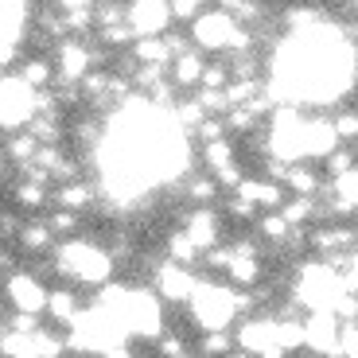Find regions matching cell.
Listing matches in <instances>:
<instances>
[{"label":"cell","mask_w":358,"mask_h":358,"mask_svg":"<svg viewBox=\"0 0 358 358\" xmlns=\"http://www.w3.org/2000/svg\"><path fill=\"white\" fill-rule=\"evenodd\" d=\"M55 273L63 280H74V285H109V273H113V253L101 250V245L86 242V238H71L55 250Z\"/></svg>","instance_id":"cell-1"},{"label":"cell","mask_w":358,"mask_h":358,"mask_svg":"<svg viewBox=\"0 0 358 358\" xmlns=\"http://www.w3.org/2000/svg\"><path fill=\"white\" fill-rule=\"evenodd\" d=\"M191 39L195 51H238V55H253V27H242L230 12L210 8L191 24Z\"/></svg>","instance_id":"cell-2"},{"label":"cell","mask_w":358,"mask_h":358,"mask_svg":"<svg viewBox=\"0 0 358 358\" xmlns=\"http://www.w3.org/2000/svg\"><path fill=\"white\" fill-rule=\"evenodd\" d=\"M191 315L206 331H230V323L238 320V288L218 285V280H199L191 296Z\"/></svg>","instance_id":"cell-3"},{"label":"cell","mask_w":358,"mask_h":358,"mask_svg":"<svg viewBox=\"0 0 358 358\" xmlns=\"http://www.w3.org/2000/svg\"><path fill=\"white\" fill-rule=\"evenodd\" d=\"M36 94L39 90H31L16 71L4 74V82H0V98H4L0 101V125L8 129V133H24V129L39 117Z\"/></svg>","instance_id":"cell-4"},{"label":"cell","mask_w":358,"mask_h":358,"mask_svg":"<svg viewBox=\"0 0 358 358\" xmlns=\"http://www.w3.org/2000/svg\"><path fill=\"white\" fill-rule=\"evenodd\" d=\"M238 347L250 350L253 358H288L285 343H280L277 315H250V320L238 327Z\"/></svg>","instance_id":"cell-5"},{"label":"cell","mask_w":358,"mask_h":358,"mask_svg":"<svg viewBox=\"0 0 358 358\" xmlns=\"http://www.w3.org/2000/svg\"><path fill=\"white\" fill-rule=\"evenodd\" d=\"M4 300H8L12 312L39 315V312H47V304H51V292L43 288V280H39L31 268H20L16 277L4 280Z\"/></svg>","instance_id":"cell-6"},{"label":"cell","mask_w":358,"mask_h":358,"mask_svg":"<svg viewBox=\"0 0 358 358\" xmlns=\"http://www.w3.org/2000/svg\"><path fill=\"white\" fill-rule=\"evenodd\" d=\"M304 347L315 358H343V320L335 312H312L304 320Z\"/></svg>","instance_id":"cell-7"},{"label":"cell","mask_w":358,"mask_h":358,"mask_svg":"<svg viewBox=\"0 0 358 358\" xmlns=\"http://www.w3.org/2000/svg\"><path fill=\"white\" fill-rule=\"evenodd\" d=\"M55 71H59V82H74L82 86L90 71H98L94 66V51H90V39L86 36H74V39H63V43L55 47Z\"/></svg>","instance_id":"cell-8"},{"label":"cell","mask_w":358,"mask_h":358,"mask_svg":"<svg viewBox=\"0 0 358 358\" xmlns=\"http://www.w3.org/2000/svg\"><path fill=\"white\" fill-rule=\"evenodd\" d=\"M152 277H156L160 300H168V304H191V296H195V288H199L195 273L183 268V265H176V261H160Z\"/></svg>","instance_id":"cell-9"},{"label":"cell","mask_w":358,"mask_h":358,"mask_svg":"<svg viewBox=\"0 0 358 358\" xmlns=\"http://www.w3.org/2000/svg\"><path fill=\"white\" fill-rule=\"evenodd\" d=\"M171 0H129V24L141 39L148 36H168L171 24Z\"/></svg>","instance_id":"cell-10"},{"label":"cell","mask_w":358,"mask_h":358,"mask_svg":"<svg viewBox=\"0 0 358 358\" xmlns=\"http://www.w3.org/2000/svg\"><path fill=\"white\" fill-rule=\"evenodd\" d=\"M31 20H36V4L31 0H4V8H0L4 43H12V47L24 43V36L31 31Z\"/></svg>","instance_id":"cell-11"},{"label":"cell","mask_w":358,"mask_h":358,"mask_svg":"<svg viewBox=\"0 0 358 358\" xmlns=\"http://www.w3.org/2000/svg\"><path fill=\"white\" fill-rule=\"evenodd\" d=\"M234 195H242V199H250L253 206H265V210H280V206L288 203V187L285 183H273V179H250L245 176L242 179V187L234 191Z\"/></svg>","instance_id":"cell-12"},{"label":"cell","mask_w":358,"mask_h":358,"mask_svg":"<svg viewBox=\"0 0 358 358\" xmlns=\"http://www.w3.org/2000/svg\"><path fill=\"white\" fill-rule=\"evenodd\" d=\"M183 230H187V238L199 245V250L210 253L218 245V230H222V226H218V215L210 210V206H195V210L187 215V226H183Z\"/></svg>","instance_id":"cell-13"},{"label":"cell","mask_w":358,"mask_h":358,"mask_svg":"<svg viewBox=\"0 0 358 358\" xmlns=\"http://www.w3.org/2000/svg\"><path fill=\"white\" fill-rule=\"evenodd\" d=\"M312 245L323 253V257H339V253H350L358 245V230H350V226H320V230L312 234Z\"/></svg>","instance_id":"cell-14"},{"label":"cell","mask_w":358,"mask_h":358,"mask_svg":"<svg viewBox=\"0 0 358 358\" xmlns=\"http://www.w3.org/2000/svg\"><path fill=\"white\" fill-rule=\"evenodd\" d=\"M101 195V187L86 183V179H71V183H59L55 187V206H63V210H86L94 206Z\"/></svg>","instance_id":"cell-15"},{"label":"cell","mask_w":358,"mask_h":358,"mask_svg":"<svg viewBox=\"0 0 358 358\" xmlns=\"http://www.w3.org/2000/svg\"><path fill=\"white\" fill-rule=\"evenodd\" d=\"M16 242H20V250H24V253L43 257V253H51V245H55V230H51V222H47V218H31V222L20 226Z\"/></svg>","instance_id":"cell-16"},{"label":"cell","mask_w":358,"mask_h":358,"mask_svg":"<svg viewBox=\"0 0 358 358\" xmlns=\"http://www.w3.org/2000/svg\"><path fill=\"white\" fill-rule=\"evenodd\" d=\"M133 59L141 66H171L176 55H171L168 36H148V39H136L133 43Z\"/></svg>","instance_id":"cell-17"},{"label":"cell","mask_w":358,"mask_h":358,"mask_svg":"<svg viewBox=\"0 0 358 358\" xmlns=\"http://www.w3.org/2000/svg\"><path fill=\"white\" fill-rule=\"evenodd\" d=\"M39 148H43V144L27 133V129L24 133H8V141H4V160H8L12 168H27V164L39 156Z\"/></svg>","instance_id":"cell-18"},{"label":"cell","mask_w":358,"mask_h":358,"mask_svg":"<svg viewBox=\"0 0 358 358\" xmlns=\"http://www.w3.org/2000/svg\"><path fill=\"white\" fill-rule=\"evenodd\" d=\"M16 74L27 82L31 90H51L55 78H59V71L51 66V59H43V55H31V59H24V63L16 66Z\"/></svg>","instance_id":"cell-19"},{"label":"cell","mask_w":358,"mask_h":358,"mask_svg":"<svg viewBox=\"0 0 358 358\" xmlns=\"http://www.w3.org/2000/svg\"><path fill=\"white\" fill-rule=\"evenodd\" d=\"M292 195H304V199H320L323 195V176L312 168V164H292L288 171V183H285Z\"/></svg>","instance_id":"cell-20"},{"label":"cell","mask_w":358,"mask_h":358,"mask_svg":"<svg viewBox=\"0 0 358 358\" xmlns=\"http://www.w3.org/2000/svg\"><path fill=\"white\" fill-rule=\"evenodd\" d=\"M47 315L63 327H74V320L82 315V304H78V292L74 288H55L51 292V304H47Z\"/></svg>","instance_id":"cell-21"},{"label":"cell","mask_w":358,"mask_h":358,"mask_svg":"<svg viewBox=\"0 0 358 358\" xmlns=\"http://www.w3.org/2000/svg\"><path fill=\"white\" fill-rule=\"evenodd\" d=\"M203 74H206L203 51H187V55H179L176 63H171V82H176L179 90H183V86H195V82H203Z\"/></svg>","instance_id":"cell-22"},{"label":"cell","mask_w":358,"mask_h":358,"mask_svg":"<svg viewBox=\"0 0 358 358\" xmlns=\"http://www.w3.org/2000/svg\"><path fill=\"white\" fill-rule=\"evenodd\" d=\"M168 261L191 268V265H199V261H203V250H199V245L187 238V230H171L168 234Z\"/></svg>","instance_id":"cell-23"},{"label":"cell","mask_w":358,"mask_h":358,"mask_svg":"<svg viewBox=\"0 0 358 358\" xmlns=\"http://www.w3.org/2000/svg\"><path fill=\"white\" fill-rule=\"evenodd\" d=\"M226 277H230L234 288H253L261 280V257H238V253H234Z\"/></svg>","instance_id":"cell-24"},{"label":"cell","mask_w":358,"mask_h":358,"mask_svg":"<svg viewBox=\"0 0 358 358\" xmlns=\"http://www.w3.org/2000/svg\"><path fill=\"white\" fill-rule=\"evenodd\" d=\"M27 133L36 136L43 148H59V141H63V121H59V113H39L31 125H27Z\"/></svg>","instance_id":"cell-25"},{"label":"cell","mask_w":358,"mask_h":358,"mask_svg":"<svg viewBox=\"0 0 358 358\" xmlns=\"http://www.w3.org/2000/svg\"><path fill=\"white\" fill-rule=\"evenodd\" d=\"M12 199H16L24 210H39L47 203V183H36V179H20L12 183Z\"/></svg>","instance_id":"cell-26"},{"label":"cell","mask_w":358,"mask_h":358,"mask_svg":"<svg viewBox=\"0 0 358 358\" xmlns=\"http://www.w3.org/2000/svg\"><path fill=\"white\" fill-rule=\"evenodd\" d=\"M257 230H261V238H265V242H288V234H292L296 226L288 222L280 210H265V215L257 218Z\"/></svg>","instance_id":"cell-27"},{"label":"cell","mask_w":358,"mask_h":358,"mask_svg":"<svg viewBox=\"0 0 358 358\" xmlns=\"http://www.w3.org/2000/svg\"><path fill=\"white\" fill-rule=\"evenodd\" d=\"M203 164H206V171H222V168H230V164H238L234 160L230 136H226V141H215V144H203Z\"/></svg>","instance_id":"cell-28"},{"label":"cell","mask_w":358,"mask_h":358,"mask_svg":"<svg viewBox=\"0 0 358 358\" xmlns=\"http://www.w3.org/2000/svg\"><path fill=\"white\" fill-rule=\"evenodd\" d=\"M280 215H285L292 226H304V222H312V218L320 215V203H315V199H304V195H292L285 206H280Z\"/></svg>","instance_id":"cell-29"},{"label":"cell","mask_w":358,"mask_h":358,"mask_svg":"<svg viewBox=\"0 0 358 358\" xmlns=\"http://www.w3.org/2000/svg\"><path fill=\"white\" fill-rule=\"evenodd\" d=\"M218 191H222V187H218L215 176H195V179H187V199H191L195 206H210V203L218 199Z\"/></svg>","instance_id":"cell-30"},{"label":"cell","mask_w":358,"mask_h":358,"mask_svg":"<svg viewBox=\"0 0 358 358\" xmlns=\"http://www.w3.org/2000/svg\"><path fill=\"white\" fill-rule=\"evenodd\" d=\"M171 117H176L179 133H199V125L206 121V109L199 106L195 98H191V101H179V106H176V113H171Z\"/></svg>","instance_id":"cell-31"},{"label":"cell","mask_w":358,"mask_h":358,"mask_svg":"<svg viewBox=\"0 0 358 358\" xmlns=\"http://www.w3.org/2000/svg\"><path fill=\"white\" fill-rule=\"evenodd\" d=\"M199 350H203V358H230L234 339H230V331H206L199 339Z\"/></svg>","instance_id":"cell-32"},{"label":"cell","mask_w":358,"mask_h":358,"mask_svg":"<svg viewBox=\"0 0 358 358\" xmlns=\"http://www.w3.org/2000/svg\"><path fill=\"white\" fill-rule=\"evenodd\" d=\"M355 160H358V152H355V148L339 144V148H335V152L327 156V160H323V171H327L331 179H339V176H347V171H355V168H358Z\"/></svg>","instance_id":"cell-33"},{"label":"cell","mask_w":358,"mask_h":358,"mask_svg":"<svg viewBox=\"0 0 358 358\" xmlns=\"http://www.w3.org/2000/svg\"><path fill=\"white\" fill-rule=\"evenodd\" d=\"M226 129H230V133H242V136L261 133V117L253 113V109L238 106V109H230V113H226Z\"/></svg>","instance_id":"cell-34"},{"label":"cell","mask_w":358,"mask_h":358,"mask_svg":"<svg viewBox=\"0 0 358 358\" xmlns=\"http://www.w3.org/2000/svg\"><path fill=\"white\" fill-rule=\"evenodd\" d=\"M47 222H51L55 238H66V242H71V238H78V226H82L78 222V210H63V206H55Z\"/></svg>","instance_id":"cell-35"},{"label":"cell","mask_w":358,"mask_h":358,"mask_svg":"<svg viewBox=\"0 0 358 358\" xmlns=\"http://www.w3.org/2000/svg\"><path fill=\"white\" fill-rule=\"evenodd\" d=\"M331 195L358 210V168L347 171V176H339V179H331Z\"/></svg>","instance_id":"cell-36"},{"label":"cell","mask_w":358,"mask_h":358,"mask_svg":"<svg viewBox=\"0 0 358 358\" xmlns=\"http://www.w3.org/2000/svg\"><path fill=\"white\" fill-rule=\"evenodd\" d=\"M210 4H215V0H171V16H176L179 24H195L203 12H210Z\"/></svg>","instance_id":"cell-37"},{"label":"cell","mask_w":358,"mask_h":358,"mask_svg":"<svg viewBox=\"0 0 358 358\" xmlns=\"http://www.w3.org/2000/svg\"><path fill=\"white\" fill-rule=\"evenodd\" d=\"M195 101L206 109V117H226V113H230V98H226V90H199Z\"/></svg>","instance_id":"cell-38"},{"label":"cell","mask_w":358,"mask_h":358,"mask_svg":"<svg viewBox=\"0 0 358 358\" xmlns=\"http://www.w3.org/2000/svg\"><path fill=\"white\" fill-rule=\"evenodd\" d=\"M331 125H335V133H339L343 144H355L358 141V109H343V113H335Z\"/></svg>","instance_id":"cell-39"},{"label":"cell","mask_w":358,"mask_h":358,"mask_svg":"<svg viewBox=\"0 0 358 358\" xmlns=\"http://www.w3.org/2000/svg\"><path fill=\"white\" fill-rule=\"evenodd\" d=\"M226 133H230V129H226V117H206L203 125H199V141L203 144H215V141H226Z\"/></svg>","instance_id":"cell-40"},{"label":"cell","mask_w":358,"mask_h":358,"mask_svg":"<svg viewBox=\"0 0 358 358\" xmlns=\"http://www.w3.org/2000/svg\"><path fill=\"white\" fill-rule=\"evenodd\" d=\"M71 133L78 136V144H86V148H94V144L101 141V125L94 121V117H86V121H74Z\"/></svg>","instance_id":"cell-41"},{"label":"cell","mask_w":358,"mask_h":358,"mask_svg":"<svg viewBox=\"0 0 358 358\" xmlns=\"http://www.w3.org/2000/svg\"><path fill=\"white\" fill-rule=\"evenodd\" d=\"M230 66H222V63H210L206 66V74H203V90H226L230 86Z\"/></svg>","instance_id":"cell-42"},{"label":"cell","mask_w":358,"mask_h":358,"mask_svg":"<svg viewBox=\"0 0 358 358\" xmlns=\"http://www.w3.org/2000/svg\"><path fill=\"white\" fill-rule=\"evenodd\" d=\"M156 350H160L164 358H183V355H187V347H183V335H176V331H164L160 339H156Z\"/></svg>","instance_id":"cell-43"},{"label":"cell","mask_w":358,"mask_h":358,"mask_svg":"<svg viewBox=\"0 0 358 358\" xmlns=\"http://www.w3.org/2000/svg\"><path fill=\"white\" fill-rule=\"evenodd\" d=\"M343 358H358V323H343Z\"/></svg>","instance_id":"cell-44"},{"label":"cell","mask_w":358,"mask_h":358,"mask_svg":"<svg viewBox=\"0 0 358 358\" xmlns=\"http://www.w3.org/2000/svg\"><path fill=\"white\" fill-rule=\"evenodd\" d=\"M230 215L234 218H253L257 215V206H253L250 199H242V195H230Z\"/></svg>","instance_id":"cell-45"},{"label":"cell","mask_w":358,"mask_h":358,"mask_svg":"<svg viewBox=\"0 0 358 358\" xmlns=\"http://www.w3.org/2000/svg\"><path fill=\"white\" fill-rule=\"evenodd\" d=\"M230 358H253V355H250V350H234Z\"/></svg>","instance_id":"cell-46"},{"label":"cell","mask_w":358,"mask_h":358,"mask_svg":"<svg viewBox=\"0 0 358 358\" xmlns=\"http://www.w3.org/2000/svg\"><path fill=\"white\" fill-rule=\"evenodd\" d=\"M288 358H312V355H300V350H296V355H288Z\"/></svg>","instance_id":"cell-47"},{"label":"cell","mask_w":358,"mask_h":358,"mask_svg":"<svg viewBox=\"0 0 358 358\" xmlns=\"http://www.w3.org/2000/svg\"><path fill=\"white\" fill-rule=\"evenodd\" d=\"M183 358H199V355H183Z\"/></svg>","instance_id":"cell-48"}]
</instances>
